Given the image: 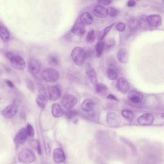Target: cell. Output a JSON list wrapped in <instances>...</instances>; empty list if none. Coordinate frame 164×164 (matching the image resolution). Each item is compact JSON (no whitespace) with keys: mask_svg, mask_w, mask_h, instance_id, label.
I'll return each mask as SVG.
<instances>
[{"mask_svg":"<svg viewBox=\"0 0 164 164\" xmlns=\"http://www.w3.org/2000/svg\"><path fill=\"white\" fill-rule=\"evenodd\" d=\"M121 115L125 119L129 120H132L134 117L133 112L130 110H126V109L122 110L121 111Z\"/></svg>","mask_w":164,"mask_h":164,"instance_id":"f546056e","label":"cell"},{"mask_svg":"<svg viewBox=\"0 0 164 164\" xmlns=\"http://www.w3.org/2000/svg\"><path fill=\"white\" fill-rule=\"evenodd\" d=\"M18 159L23 164H30L35 160V156L31 150L24 149L20 153L18 156Z\"/></svg>","mask_w":164,"mask_h":164,"instance_id":"3957f363","label":"cell"},{"mask_svg":"<svg viewBox=\"0 0 164 164\" xmlns=\"http://www.w3.org/2000/svg\"><path fill=\"white\" fill-rule=\"evenodd\" d=\"M146 21L150 27L158 28L162 23V17L159 15H150L147 16Z\"/></svg>","mask_w":164,"mask_h":164,"instance_id":"7c38bea8","label":"cell"},{"mask_svg":"<svg viewBox=\"0 0 164 164\" xmlns=\"http://www.w3.org/2000/svg\"><path fill=\"white\" fill-rule=\"evenodd\" d=\"M85 68L86 74L91 83L94 85H96L98 82V75L94 67L90 63H86Z\"/></svg>","mask_w":164,"mask_h":164,"instance_id":"5b68a950","label":"cell"},{"mask_svg":"<svg viewBox=\"0 0 164 164\" xmlns=\"http://www.w3.org/2000/svg\"><path fill=\"white\" fill-rule=\"evenodd\" d=\"M136 4V2L133 1V0H130L127 2V6L129 7H132L134 6Z\"/></svg>","mask_w":164,"mask_h":164,"instance_id":"ab89813d","label":"cell"},{"mask_svg":"<svg viewBox=\"0 0 164 164\" xmlns=\"http://www.w3.org/2000/svg\"><path fill=\"white\" fill-rule=\"evenodd\" d=\"M48 63L53 66H58L60 64V60L56 55H52L48 57Z\"/></svg>","mask_w":164,"mask_h":164,"instance_id":"1f68e13d","label":"cell"},{"mask_svg":"<svg viewBox=\"0 0 164 164\" xmlns=\"http://www.w3.org/2000/svg\"><path fill=\"white\" fill-rule=\"evenodd\" d=\"M93 14L96 17L104 19L107 16V9L102 6H96L92 9Z\"/></svg>","mask_w":164,"mask_h":164,"instance_id":"ac0fdd59","label":"cell"},{"mask_svg":"<svg viewBox=\"0 0 164 164\" xmlns=\"http://www.w3.org/2000/svg\"><path fill=\"white\" fill-rule=\"evenodd\" d=\"M28 68L30 73L33 76H36L40 72V63L38 59L32 58L29 61Z\"/></svg>","mask_w":164,"mask_h":164,"instance_id":"8fae6325","label":"cell"},{"mask_svg":"<svg viewBox=\"0 0 164 164\" xmlns=\"http://www.w3.org/2000/svg\"><path fill=\"white\" fill-rule=\"evenodd\" d=\"M27 86H28V88H29V90H31V91H33L34 89V87L33 83L31 80L28 82L27 83Z\"/></svg>","mask_w":164,"mask_h":164,"instance_id":"b9f144b4","label":"cell"},{"mask_svg":"<svg viewBox=\"0 0 164 164\" xmlns=\"http://www.w3.org/2000/svg\"><path fill=\"white\" fill-rule=\"evenodd\" d=\"M107 122L109 126L116 127L119 126L121 123V119L119 116L113 112H108L106 116Z\"/></svg>","mask_w":164,"mask_h":164,"instance_id":"ba28073f","label":"cell"},{"mask_svg":"<svg viewBox=\"0 0 164 164\" xmlns=\"http://www.w3.org/2000/svg\"><path fill=\"white\" fill-rule=\"evenodd\" d=\"M95 91L100 95L105 96L107 93L108 88L106 86L102 83H98L95 85Z\"/></svg>","mask_w":164,"mask_h":164,"instance_id":"603a6c76","label":"cell"},{"mask_svg":"<svg viewBox=\"0 0 164 164\" xmlns=\"http://www.w3.org/2000/svg\"><path fill=\"white\" fill-rule=\"evenodd\" d=\"M112 2V1H109V0H101V1H98L99 3L103 6H107L111 4Z\"/></svg>","mask_w":164,"mask_h":164,"instance_id":"f35d334b","label":"cell"},{"mask_svg":"<svg viewBox=\"0 0 164 164\" xmlns=\"http://www.w3.org/2000/svg\"><path fill=\"white\" fill-rule=\"evenodd\" d=\"M47 98L45 95L41 94L38 95V97H36V104L39 106V107L42 109L45 108L47 103Z\"/></svg>","mask_w":164,"mask_h":164,"instance_id":"cb8c5ba5","label":"cell"},{"mask_svg":"<svg viewBox=\"0 0 164 164\" xmlns=\"http://www.w3.org/2000/svg\"><path fill=\"white\" fill-rule=\"evenodd\" d=\"M139 25V22L134 19H131L128 22V26L131 32L135 31L138 27Z\"/></svg>","mask_w":164,"mask_h":164,"instance_id":"83f0119b","label":"cell"},{"mask_svg":"<svg viewBox=\"0 0 164 164\" xmlns=\"http://www.w3.org/2000/svg\"><path fill=\"white\" fill-rule=\"evenodd\" d=\"M1 74H2L1 71L0 70V76H1Z\"/></svg>","mask_w":164,"mask_h":164,"instance_id":"bcb514c9","label":"cell"},{"mask_svg":"<svg viewBox=\"0 0 164 164\" xmlns=\"http://www.w3.org/2000/svg\"><path fill=\"white\" fill-rule=\"evenodd\" d=\"M1 26H0V28H1Z\"/></svg>","mask_w":164,"mask_h":164,"instance_id":"c3c4849f","label":"cell"},{"mask_svg":"<svg viewBox=\"0 0 164 164\" xmlns=\"http://www.w3.org/2000/svg\"><path fill=\"white\" fill-rule=\"evenodd\" d=\"M128 98L132 103L139 104L142 102L143 101L144 95L140 92L133 90L129 93L128 95Z\"/></svg>","mask_w":164,"mask_h":164,"instance_id":"4fadbf2b","label":"cell"},{"mask_svg":"<svg viewBox=\"0 0 164 164\" xmlns=\"http://www.w3.org/2000/svg\"><path fill=\"white\" fill-rule=\"evenodd\" d=\"M6 83L9 86H10V87H14V83H13L12 81H10V80H7Z\"/></svg>","mask_w":164,"mask_h":164,"instance_id":"ee69618b","label":"cell"},{"mask_svg":"<svg viewBox=\"0 0 164 164\" xmlns=\"http://www.w3.org/2000/svg\"><path fill=\"white\" fill-rule=\"evenodd\" d=\"M0 37L4 41H7L10 39V33L5 27L1 26L0 28Z\"/></svg>","mask_w":164,"mask_h":164,"instance_id":"484cf974","label":"cell"},{"mask_svg":"<svg viewBox=\"0 0 164 164\" xmlns=\"http://www.w3.org/2000/svg\"><path fill=\"white\" fill-rule=\"evenodd\" d=\"M116 87L119 92L123 94H126L129 92L130 85L125 78L120 77L118 79L116 82Z\"/></svg>","mask_w":164,"mask_h":164,"instance_id":"9c48e42d","label":"cell"},{"mask_svg":"<svg viewBox=\"0 0 164 164\" xmlns=\"http://www.w3.org/2000/svg\"><path fill=\"white\" fill-rule=\"evenodd\" d=\"M105 47V42L102 40H99L96 44L95 52L96 55L98 58L101 57Z\"/></svg>","mask_w":164,"mask_h":164,"instance_id":"d4e9b609","label":"cell"},{"mask_svg":"<svg viewBox=\"0 0 164 164\" xmlns=\"http://www.w3.org/2000/svg\"><path fill=\"white\" fill-rule=\"evenodd\" d=\"M71 32L80 36H83L86 33L85 26L81 23V22L79 19L77 20L71 29Z\"/></svg>","mask_w":164,"mask_h":164,"instance_id":"2e32d148","label":"cell"},{"mask_svg":"<svg viewBox=\"0 0 164 164\" xmlns=\"http://www.w3.org/2000/svg\"><path fill=\"white\" fill-rule=\"evenodd\" d=\"M53 159L56 164H59L65 162V153L61 148H57L53 152Z\"/></svg>","mask_w":164,"mask_h":164,"instance_id":"5bb4252c","label":"cell"},{"mask_svg":"<svg viewBox=\"0 0 164 164\" xmlns=\"http://www.w3.org/2000/svg\"><path fill=\"white\" fill-rule=\"evenodd\" d=\"M41 77L43 80L48 82H54L57 81L60 77L59 73L52 68H47L41 73Z\"/></svg>","mask_w":164,"mask_h":164,"instance_id":"277c9868","label":"cell"},{"mask_svg":"<svg viewBox=\"0 0 164 164\" xmlns=\"http://www.w3.org/2000/svg\"><path fill=\"white\" fill-rule=\"evenodd\" d=\"M63 114V109L59 104H54L52 106V114L55 118L61 117Z\"/></svg>","mask_w":164,"mask_h":164,"instance_id":"7402d4cb","label":"cell"},{"mask_svg":"<svg viewBox=\"0 0 164 164\" xmlns=\"http://www.w3.org/2000/svg\"><path fill=\"white\" fill-rule=\"evenodd\" d=\"M29 143L31 147H32L33 148H34V149L37 150V151H38V153L40 155L41 154L42 151H41L39 141L37 140H31L29 141Z\"/></svg>","mask_w":164,"mask_h":164,"instance_id":"f1b7e54d","label":"cell"},{"mask_svg":"<svg viewBox=\"0 0 164 164\" xmlns=\"http://www.w3.org/2000/svg\"><path fill=\"white\" fill-rule=\"evenodd\" d=\"M18 106L15 104L9 105L2 111V116L6 119H12L17 113Z\"/></svg>","mask_w":164,"mask_h":164,"instance_id":"30bf717a","label":"cell"},{"mask_svg":"<svg viewBox=\"0 0 164 164\" xmlns=\"http://www.w3.org/2000/svg\"><path fill=\"white\" fill-rule=\"evenodd\" d=\"M107 75L110 80H116L118 78V74L117 71L113 67H110L107 70Z\"/></svg>","mask_w":164,"mask_h":164,"instance_id":"4316f807","label":"cell"},{"mask_svg":"<svg viewBox=\"0 0 164 164\" xmlns=\"http://www.w3.org/2000/svg\"><path fill=\"white\" fill-rule=\"evenodd\" d=\"M27 136L28 135L26 128H21L15 135L14 139L15 142L17 144H23L27 140Z\"/></svg>","mask_w":164,"mask_h":164,"instance_id":"9a60e30c","label":"cell"},{"mask_svg":"<svg viewBox=\"0 0 164 164\" xmlns=\"http://www.w3.org/2000/svg\"><path fill=\"white\" fill-rule=\"evenodd\" d=\"M27 135L30 137H33L35 135V131L33 127L30 124H27Z\"/></svg>","mask_w":164,"mask_h":164,"instance_id":"d590c367","label":"cell"},{"mask_svg":"<svg viewBox=\"0 0 164 164\" xmlns=\"http://www.w3.org/2000/svg\"><path fill=\"white\" fill-rule=\"evenodd\" d=\"M43 92L45 96L49 100H57L61 96V92L59 88L55 86H44L43 88Z\"/></svg>","mask_w":164,"mask_h":164,"instance_id":"7a4b0ae2","label":"cell"},{"mask_svg":"<svg viewBox=\"0 0 164 164\" xmlns=\"http://www.w3.org/2000/svg\"><path fill=\"white\" fill-rule=\"evenodd\" d=\"M95 103L92 100L90 99H87L83 101V103H82L81 107L82 110L84 111L89 112L92 111L94 109Z\"/></svg>","mask_w":164,"mask_h":164,"instance_id":"ffe728a7","label":"cell"},{"mask_svg":"<svg viewBox=\"0 0 164 164\" xmlns=\"http://www.w3.org/2000/svg\"><path fill=\"white\" fill-rule=\"evenodd\" d=\"M10 60L12 67L16 70H24L26 67L25 60L21 56L14 55L10 59Z\"/></svg>","mask_w":164,"mask_h":164,"instance_id":"52a82bcc","label":"cell"},{"mask_svg":"<svg viewBox=\"0 0 164 164\" xmlns=\"http://www.w3.org/2000/svg\"><path fill=\"white\" fill-rule=\"evenodd\" d=\"M126 143L127 144H128V145L131 147V149H132V155L133 156H137L138 155L137 151L136 150V148H135V146H134V145L133 144H132L131 142H130L129 140H125V141Z\"/></svg>","mask_w":164,"mask_h":164,"instance_id":"8d00e7d4","label":"cell"},{"mask_svg":"<svg viewBox=\"0 0 164 164\" xmlns=\"http://www.w3.org/2000/svg\"><path fill=\"white\" fill-rule=\"evenodd\" d=\"M117 59L120 63L125 64L129 60V53L125 48H121L117 53Z\"/></svg>","mask_w":164,"mask_h":164,"instance_id":"d6986e66","label":"cell"},{"mask_svg":"<svg viewBox=\"0 0 164 164\" xmlns=\"http://www.w3.org/2000/svg\"><path fill=\"white\" fill-rule=\"evenodd\" d=\"M161 117H162V118H164V113L162 114H161Z\"/></svg>","mask_w":164,"mask_h":164,"instance_id":"f6af8a7d","label":"cell"},{"mask_svg":"<svg viewBox=\"0 0 164 164\" xmlns=\"http://www.w3.org/2000/svg\"><path fill=\"white\" fill-rule=\"evenodd\" d=\"M115 44V41H113L111 40L109 41L107 43H106V44H105V45H107V47H111L113 46Z\"/></svg>","mask_w":164,"mask_h":164,"instance_id":"7bdbcfd3","label":"cell"},{"mask_svg":"<svg viewBox=\"0 0 164 164\" xmlns=\"http://www.w3.org/2000/svg\"><path fill=\"white\" fill-rule=\"evenodd\" d=\"M78 114V112L75 110H68L66 112L65 116L68 119H71Z\"/></svg>","mask_w":164,"mask_h":164,"instance_id":"836d02e7","label":"cell"},{"mask_svg":"<svg viewBox=\"0 0 164 164\" xmlns=\"http://www.w3.org/2000/svg\"><path fill=\"white\" fill-rule=\"evenodd\" d=\"M107 98L108 99L112 100L115 101H119V100L116 96L111 94H109L107 97Z\"/></svg>","mask_w":164,"mask_h":164,"instance_id":"60d3db41","label":"cell"},{"mask_svg":"<svg viewBox=\"0 0 164 164\" xmlns=\"http://www.w3.org/2000/svg\"><path fill=\"white\" fill-rule=\"evenodd\" d=\"M114 25H115V23H112V24H111V25L107 27L103 30V33H102V36H101V39H100V40H103V39L106 37L107 34L109 32L110 30H111V29L113 27Z\"/></svg>","mask_w":164,"mask_h":164,"instance_id":"e575fe53","label":"cell"},{"mask_svg":"<svg viewBox=\"0 0 164 164\" xmlns=\"http://www.w3.org/2000/svg\"><path fill=\"white\" fill-rule=\"evenodd\" d=\"M125 28V24L123 22H119L116 25V29L119 32H124Z\"/></svg>","mask_w":164,"mask_h":164,"instance_id":"74e56055","label":"cell"},{"mask_svg":"<svg viewBox=\"0 0 164 164\" xmlns=\"http://www.w3.org/2000/svg\"><path fill=\"white\" fill-rule=\"evenodd\" d=\"M77 99L74 95L66 94L62 97L61 103L62 106L67 110H70L75 106L77 104Z\"/></svg>","mask_w":164,"mask_h":164,"instance_id":"8992f818","label":"cell"},{"mask_svg":"<svg viewBox=\"0 0 164 164\" xmlns=\"http://www.w3.org/2000/svg\"><path fill=\"white\" fill-rule=\"evenodd\" d=\"M154 121V117L150 114H145L139 117L138 122L141 125L148 126L151 125Z\"/></svg>","mask_w":164,"mask_h":164,"instance_id":"e0dca14e","label":"cell"},{"mask_svg":"<svg viewBox=\"0 0 164 164\" xmlns=\"http://www.w3.org/2000/svg\"><path fill=\"white\" fill-rule=\"evenodd\" d=\"M71 57L73 61L78 66L84 64L86 58V53L85 50L80 47H76L73 49L71 52Z\"/></svg>","mask_w":164,"mask_h":164,"instance_id":"6da1fadb","label":"cell"},{"mask_svg":"<svg viewBox=\"0 0 164 164\" xmlns=\"http://www.w3.org/2000/svg\"><path fill=\"white\" fill-rule=\"evenodd\" d=\"M1 97H0V100H1Z\"/></svg>","mask_w":164,"mask_h":164,"instance_id":"7dc6e473","label":"cell"},{"mask_svg":"<svg viewBox=\"0 0 164 164\" xmlns=\"http://www.w3.org/2000/svg\"><path fill=\"white\" fill-rule=\"evenodd\" d=\"M107 15H108L109 16H111V17H115L117 16L119 11L116 8L110 6L108 7L107 9Z\"/></svg>","mask_w":164,"mask_h":164,"instance_id":"4dcf8cb0","label":"cell"},{"mask_svg":"<svg viewBox=\"0 0 164 164\" xmlns=\"http://www.w3.org/2000/svg\"><path fill=\"white\" fill-rule=\"evenodd\" d=\"M95 40V33L94 29H91L88 32L86 37V41L88 43H92Z\"/></svg>","mask_w":164,"mask_h":164,"instance_id":"d6a6232c","label":"cell"},{"mask_svg":"<svg viewBox=\"0 0 164 164\" xmlns=\"http://www.w3.org/2000/svg\"><path fill=\"white\" fill-rule=\"evenodd\" d=\"M80 20L84 25H90L94 21L93 18L88 12H84L80 17Z\"/></svg>","mask_w":164,"mask_h":164,"instance_id":"44dd1931","label":"cell"}]
</instances>
